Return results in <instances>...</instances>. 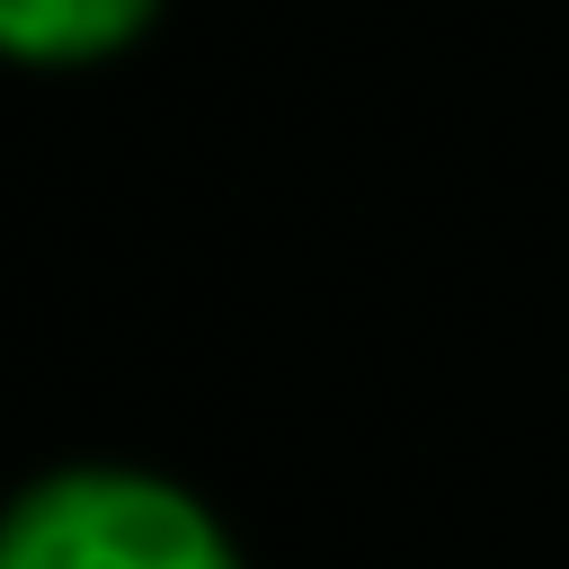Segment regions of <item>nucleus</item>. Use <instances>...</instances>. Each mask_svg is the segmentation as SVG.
I'll list each match as a JSON object with an SVG mask.
<instances>
[{"mask_svg":"<svg viewBox=\"0 0 569 569\" xmlns=\"http://www.w3.org/2000/svg\"><path fill=\"white\" fill-rule=\"evenodd\" d=\"M0 569H249L222 516L133 462H71L0 507Z\"/></svg>","mask_w":569,"mask_h":569,"instance_id":"f257e3e1","label":"nucleus"},{"mask_svg":"<svg viewBox=\"0 0 569 569\" xmlns=\"http://www.w3.org/2000/svg\"><path fill=\"white\" fill-rule=\"evenodd\" d=\"M151 18L160 0H0V53L36 71H71V62L124 53Z\"/></svg>","mask_w":569,"mask_h":569,"instance_id":"f03ea898","label":"nucleus"}]
</instances>
